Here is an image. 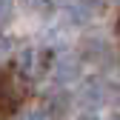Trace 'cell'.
<instances>
[{"mask_svg": "<svg viewBox=\"0 0 120 120\" xmlns=\"http://www.w3.org/2000/svg\"><path fill=\"white\" fill-rule=\"evenodd\" d=\"M46 52H43L40 46H26V49H20V54H17V71L23 74V77H29V80H37L40 74H43V69H46Z\"/></svg>", "mask_w": 120, "mask_h": 120, "instance_id": "2", "label": "cell"}, {"mask_svg": "<svg viewBox=\"0 0 120 120\" xmlns=\"http://www.w3.org/2000/svg\"><path fill=\"white\" fill-rule=\"evenodd\" d=\"M20 120H49V117H46V112H26Z\"/></svg>", "mask_w": 120, "mask_h": 120, "instance_id": "9", "label": "cell"}, {"mask_svg": "<svg viewBox=\"0 0 120 120\" xmlns=\"http://www.w3.org/2000/svg\"><path fill=\"white\" fill-rule=\"evenodd\" d=\"M23 103V92H20V77L17 74H0V120L11 117Z\"/></svg>", "mask_w": 120, "mask_h": 120, "instance_id": "1", "label": "cell"}, {"mask_svg": "<svg viewBox=\"0 0 120 120\" xmlns=\"http://www.w3.org/2000/svg\"><path fill=\"white\" fill-rule=\"evenodd\" d=\"M54 77L57 83H71V80H77L80 77V60L74 57V54H60L54 60Z\"/></svg>", "mask_w": 120, "mask_h": 120, "instance_id": "4", "label": "cell"}, {"mask_svg": "<svg viewBox=\"0 0 120 120\" xmlns=\"http://www.w3.org/2000/svg\"><path fill=\"white\" fill-rule=\"evenodd\" d=\"M80 120H97V117H94V114H83Z\"/></svg>", "mask_w": 120, "mask_h": 120, "instance_id": "10", "label": "cell"}, {"mask_svg": "<svg viewBox=\"0 0 120 120\" xmlns=\"http://www.w3.org/2000/svg\"><path fill=\"white\" fill-rule=\"evenodd\" d=\"M14 52H17V43H14V37L0 34V66H6L9 60L14 57Z\"/></svg>", "mask_w": 120, "mask_h": 120, "instance_id": "6", "label": "cell"}, {"mask_svg": "<svg viewBox=\"0 0 120 120\" xmlns=\"http://www.w3.org/2000/svg\"><path fill=\"white\" fill-rule=\"evenodd\" d=\"M11 20V0H0V23Z\"/></svg>", "mask_w": 120, "mask_h": 120, "instance_id": "8", "label": "cell"}, {"mask_svg": "<svg viewBox=\"0 0 120 120\" xmlns=\"http://www.w3.org/2000/svg\"><path fill=\"white\" fill-rule=\"evenodd\" d=\"M74 100H77V106H83L86 112H89V109L94 112V109H100L103 103H106V89H103L100 80H86V83L80 86V92H77Z\"/></svg>", "mask_w": 120, "mask_h": 120, "instance_id": "3", "label": "cell"}, {"mask_svg": "<svg viewBox=\"0 0 120 120\" xmlns=\"http://www.w3.org/2000/svg\"><path fill=\"white\" fill-rule=\"evenodd\" d=\"M71 103H74V97H71V94H66V92L52 94V97H49V103H46V117H52V120H63V117H69Z\"/></svg>", "mask_w": 120, "mask_h": 120, "instance_id": "5", "label": "cell"}, {"mask_svg": "<svg viewBox=\"0 0 120 120\" xmlns=\"http://www.w3.org/2000/svg\"><path fill=\"white\" fill-rule=\"evenodd\" d=\"M109 120H120V114H112V117H109Z\"/></svg>", "mask_w": 120, "mask_h": 120, "instance_id": "11", "label": "cell"}, {"mask_svg": "<svg viewBox=\"0 0 120 120\" xmlns=\"http://www.w3.org/2000/svg\"><path fill=\"white\" fill-rule=\"evenodd\" d=\"M23 6L34 14H46V11H52V0H23Z\"/></svg>", "mask_w": 120, "mask_h": 120, "instance_id": "7", "label": "cell"}]
</instances>
